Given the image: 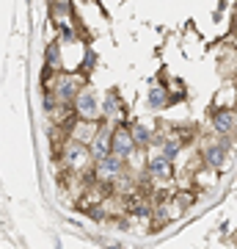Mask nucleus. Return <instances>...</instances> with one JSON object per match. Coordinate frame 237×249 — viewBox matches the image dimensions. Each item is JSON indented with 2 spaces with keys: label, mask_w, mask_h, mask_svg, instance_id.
I'll return each instance as SVG.
<instances>
[{
  "label": "nucleus",
  "mask_w": 237,
  "mask_h": 249,
  "mask_svg": "<svg viewBox=\"0 0 237 249\" xmlns=\"http://www.w3.org/2000/svg\"><path fill=\"white\" fill-rule=\"evenodd\" d=\"M53 86H55V97H58V103L72 106L75 97L80 94V89H83V80H80L78 75H61L58 80H53Z\"/></svg>",
  "instance_id": "obj_1"
},
{
  "label": "nucleus",
  "mask_w": 237,
  "mask_h": 249,
  "mask_svg": "<svg viewBox=\"0 0 237 249\" xmlns=\"http://www.w3.org/2000/svg\"><path fill=\"white\" fill-rule=\"evenodd\" d=\"M72 111L78 114V119H86V122H97V114L102 111V106L97 103V97L91 91H80L75 103H72Z\"/></svg>",
  "instance_id": "obj_2"
},
{
  "label": "nucleus",
  "mask_w": 237,
  "mask_h": 249,
  "mask_svg": "<svg viewBox=\"0 0 237 249\" xmlns=\"http://www.w3.org/2000/svg\"><path fill=\"white\" fill-rule=\"evenodd\" d=\"M132 150H135V142H132L130 130H127V127H113V130H111V152H113L116 158L127 160Z\"/></svg>",
  "instance_id": "obj_3"
},
{
  "label": "nucleus",
  "mask_w": 237,
  "mask_h": 249,
  "mask_svg": "<svg viewBox=\"0 0 237 249\" xmlns=\"http://www.w3.org/2000/svg\"><path fill=\"white\" fill-rule=\"evenodd\" d=\"M146 175L152 178L155 186H163V180H171V175H174V160L163 158V155H152L146 163Z\"/></svg>",
  "instance_id": "obj_4"
},
{
  "label": "nucleus",
  "mask_w": 237,
  "mask_h": 249,
  "mask_svg": "<svg viewBox=\"0 0 237 249\" xmlns=\"http://www.w3.org/2000/svg\"><path fill=\"white\" fill-rule=\"evenodd\" d=\"M226 152H229L226 142H221V144H207V147L202 150V158H204V163H207L210 169H221V166L226 163Z\"/></svg>",
  "instance_id": "obj_5"
},
{
  "label": "nucleus",
  "mask_w": 237,
  "mask_h": 249,
  "mask_svg": "<svg viewBox=\"0 0 237 249\" xmlns=\"http://www.w3.org/2000/svg\"><path fill=\"white\" fill-rule=\"evenodd\" d=\"M210 114H212V127H215L218 133H229V130L235 127V116L229 114V108H226V111H218V108H212Z\"/></svg>",
  "instance_id": "obj_6"
},
{
  "label": "nucleus",
  "mask_w": 237,
  "mask_h": 249,
  "mask_svg": "<svg viewBox=\"0 0 237 249\" xmlns=\"http://www.w3.org/2000/svg\"><path fill=\"white\" fill-rule=\"evenodd\" d=\"M130 136H132V142H135V147H146V144L152 142V130L146 127V124H141V122L132 124Z\"/></svg>",
  "instance_id": "obj_7"
},
{
  "label": "nucleus",
  "mask_w": 237,
  "mask_h": 249,
  "mask_svg": "<svg viewBox=\"0 0 237 249\" xmlns=\"http://www.w3.org/2000/svg\"><path fill=\"white\" fill-rule=\"evenodd\" d=\"M119 108H122V100L116 97V91L111 89V91H108V97H105V103H102V114H105V116H116Z\"/></svg>",
  "instance_id": "obj_8"
},
{
  "label": "nucleus",
  "mask_w": 237,
  "mask_h": 249,
  "mask_svg": "<svg viewBox=\"0 0 237 249\" xmlns=\"http://www.w3.org/2000/svg\"><path fill=\"white\" fill-rule=\"evenodd\" d=\"M149 106H152V108H163V106H168V94H166V89L155 86V89L149 91Z\"/></svg>",
  "instance_id": "obj_9"
},
{
  "label": "nucleus",
  "mask_w": 237,
  "mask_h": 249,
  "mask_svg": "<svg viewBox=\"0 0 237 249\" xmlns=\"http://www.w3.org/2000/svg\"><path fill=\"white\" fill-rule=\"evenodd\" d=\"M47 67H53V70L61 67V50H58V45L47 47Z\"/></svg>",
  "instance_id": "obj_10"
}]
</instances>
